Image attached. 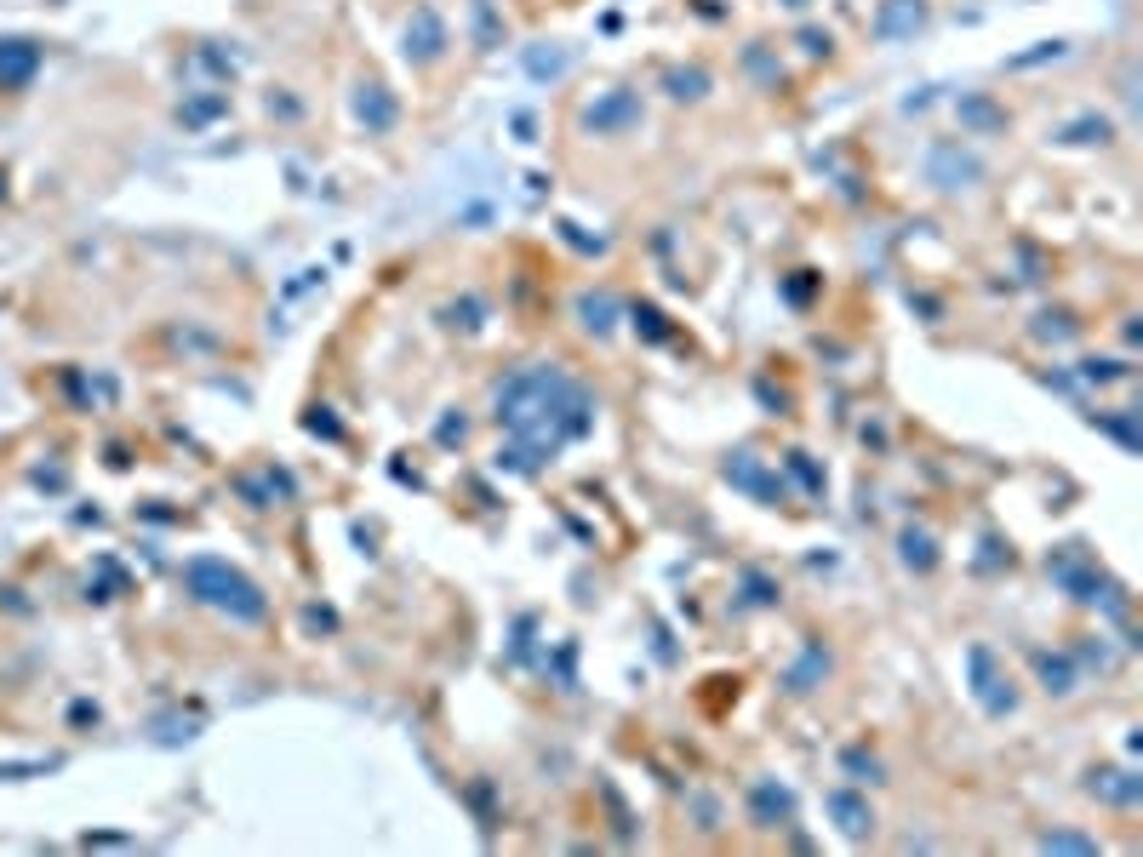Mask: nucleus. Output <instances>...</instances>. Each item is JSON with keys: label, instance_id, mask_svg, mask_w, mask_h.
<instances>
[{"label": "nucleus", "instance_id": "f257e3e1", "mask_svg": "<svg viewBox=\"0 0 1143 857\" xmlns=\"http://www.w3.org/2000/svg\"><path fill=\"white\" fill-rule=\"evenodd\" d=\"M183 583H189L206 606H218V612H235V618H246V623L263 618V595L241 572H229L223 560H189V566H183Z\"/></svg>", "mask_w": 1143, "mask_h": 857}, {"label": "nucleus", "instance_id": "f03ea898", "mask_svg": "<svg viewBox=\"0 0 1143 857\" xmlns=\"http://www.w3.org/2000/svg\"><path fill=\"white\" fill-rule=\"evenodd\" d=\"M35 63H41V52L29 40H0V86H23L35 75Z\"/></svg>", "mask_w": 1143, "mask_h": 857}]
</instances>
